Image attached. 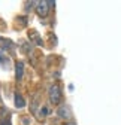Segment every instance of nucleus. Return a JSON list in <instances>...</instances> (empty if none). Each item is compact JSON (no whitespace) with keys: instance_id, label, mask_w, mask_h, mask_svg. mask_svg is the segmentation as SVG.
<instances>
[{"instance_id":"3","label":"nucleus","mask_w":121,"mask_h":125,"mask_svg":"<svg viewBox=\"0 0 121 125\" xmlns=\"http://www.w3.org/2000/svg\"><path fill=\"white\" fill-rule=\"evenodd\" d=\"M58 116L61 118V119H69V118H70V112H69V107H67L66 104L60 106V109H58Z\"/></svg>"},{"instance_id":"4","label":"nucleus","mask_w":121,"mask_h":125,"mask_svg":"<svg viewBox=\"0 0 121 125\" xmlns=\"http://www.w3.org/2000/svg\"><path fill=\"white\" fill-rule=\"evenodd\" d=\"M15 74H17V81H21L23 79V74H24V64L21 61L17 62V66H15Z\"/></svg>"},{"instance_id":"8","label":"nucleus","mask_w":121,"mask_h":125,"mask_svg":"<svg viewBox=\"0 0 121 125\" xmlns=\"http://www.w3.org/2000/svg\"><path fill=\"white\" fill-rule=\"evenodd\" d=\"M0 125H11V121H9V119H2Z\"/></svg>"},{"instance_id":"6","label":"nucleus","mask_w":121,"mask_h":125,"mask_svg":"<svg viewBox=\"0 0 121 125\" xmlns=\"http://www.w3.org/2000/svg\"><path fill=\"white\" fill-rule=\"evenodd\" d=\"M49 113H51V110H49V107H48V106H42V107L39 109V116H40V118L48 116Z\"/></svg>"},{"instance_id":"7","label":"nucleus","mask_w":121,"mask_h":125,"mask_svg":"<svg viewBox=\"0 0 121 125\" xmlns=\"http://www.w3.org/2000/svg\"><path fill=\"white\" fill-rule=\"evenodd\" d=\"M5 61H8V57L3 52V49H0V62H5Z\"/></svg>"},{"instance_id":"1","label":"nucleus","mask_w":121,"mask_h":125,"mask_svg":"<svg viewBox=\"0 0 121 125\" xmlns=\"http://www.w3.org/2000/svg\"><path fill=\"white\" fill-rule=\"evenodd\" d=\"M48 98L51 101V104L58 106L61 103V89H60L58 85H51L48 89Z\"/></svg>"},{"instance_id":"5","label":"nucleus","mask_w":121,"mask_h":125,"mask_svg":"<svg viewBox=\"0 0 121 125\" xmlns=\"http://www.w3.org/2000/svg\"><path fill=\"white\" fill-rule=\"evenodd\" d=\"M15 106H17L18 109H23L25 106V101H24V98L20 95V94H15Z\"/></svg>"},{"instance_id":"2","label":"nucleus","mask_w":121,"mask_h":125,"mask_svg":"<svg viewBox=\"0 0 121 125\" xmlns=\"http://www.w3.org/2000/svg\"><path fill=\"white\" fill-rule=\"evenodd\" d=\"M52 5V2H39L36 5V13L39 15V17L45 18L48 15V10H49V6Z\"/></svg>"},{"instance_id":"9","label":"nucleus","mask_w":121,"mask_h":125,"mask_svg":"<svg viewBox=\"0 0 121 125\" xmlns=\"http://www.w3.org/2000/svg\"><path fill=\"white\" fill-rule=\"evenodd\" d=\"M66 125H75V124H73V122H67Z\"/></svg>"}]
</instances>
